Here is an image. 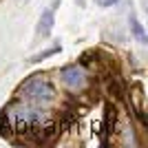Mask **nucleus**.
Masks as SVG:
<instances>
[{
  "instance_id": "f257e3e1",
  "label": "nucleus",
  "mask_w": 148,
  "mask_h": 148,
  "mask_svg": "<svg viewBox=\"0 0 148 148\" xmlns=\"http://www.w3.org/2000/svg\"><path fill=\"white\" fill-rule=\"evenodd\" d=\"M5 115L13 133H38V128L47 122L38 106H29L22 102H11L5 108Z\"/></svg>"
},
{
  "instance_id": "f03ea898",
  "label": "nucleus",
  "mask_w": 148,
  "mask_h": 148,
  "mask_svg": "<svg viewBox=\"0 0 148 148\" xmlns=\"http://www.w3.org/2000/svg\"><path fill=\"white\" fill-rule=\"evenodd\" d=\"M20 93L29 99L33 106L38 108H44V106H49L56 97V88H53V82L47 77V75L38 73V75H31L22 82V86H20Z\"/></svg>"
},
{
  "instance_id": "7ed1b4c3",
  "label": "nucleus",
  "mask_w": 148,
  "mask_h": 148,
  "mask_svg": "<svg viewBox=\"0 0 148 148\" xmlns=\"http://www.w3.org/2000/svg\"><path fill=\"white\" fill-rule=\"evenodd\" d=\"M60 77L64 82V86L71 93H80L86 88V71L80 66V64H69V66H62Z\"/></svg>"
},
{
  "instance_id": "20e7f679",
  "label": "nucleus",
  "mask_w": 148,
  "mask_h": 148,
  "mask_svg": "<svg viewBox=\"0 0 148 148\" xmlns=\"http://www.w3.org/2000/svg\"><path fill=\"white\" fill-rule=\"evenodd\" d=\"M53 25H56V16H53V9H44L40 20H38V38L44 40V38L51 36V31H53Z\"/></svg>"
},
{
  "instance_id": "39448f33",
  "label": "nucleus",
  "mask_w": 148,
  "mask_h": 148,
  "mask_svg": "<svg viewBox=\"0 0 148 148\" xmlns=\"http://www.w3.org/2000/svg\"><path fill=\"white\" fill-rule=\"evenodd\" d=\"M130 29H133V36H135L137 42L146 44V31H144V27L137 22V18H130Z\"/></svg>"
},
{
  "instance_id": "423d86ee",
  "label": "nucleus",
  "mask_w": 148,
  "mask_h": 148,
  "mask_svg": "<svg viewBox=\"0 0 148 148\" xmlns=\"http://www.w3.org/2000/svg\"><path fill=\"white\" fill-rule=\"evenodd\" d=\"M60 51H62V47H60V44L51 47V49H44L42 53H38V56H33V58H31V64H38V62H42V60H47V58L56 56V53H60Z\"/></svg>"
},
{
  "instance_id": "0eeeda50",
  "label": "nucleus",
  "mask_w": 148,
  "mask_h": 148,
  "mask_svg": "<svg viewBox=\"0 0 148 148\" xmlns=\"http://www.w3.org/2000/svg\"><path fill=\"white\" fill-rule=\"evenodd\" d=\"M115 124H117V113L113 106L106 108V135H111L113 130H115Z\"/></svg>"
},
{
  "instance_id": "6e6552de",
  "label": "nucleus",
  "mask_w": 148,
  "mask_h": 148,
  "mask_svg": "<svg viewBox=\"0 0 148 148\" xmlns=\"http://www.w3.org/2000/svg\"><path fill=\"white\" fill-rule=\"evenodd\" d=\"M11 126H9V122H7V115H5V111L0 113V135L2 137H11Z\"/></svg>"
},
{
  "instance_id": "1a4fd4ad",
  "label": "nucleus",
  "mask_w": 148,
  "mask_h": 148,
  "mask_svg": "<svg viewBox=\"0 0 148 148\" xmlns=\"http://www.w3.org/2000/svg\"><path fill=\"white\" fill-rule=\"evenodd\" d=\"M99 7H113V5H117L119 0H95Z\"/></svg>"
}]
</instances>
